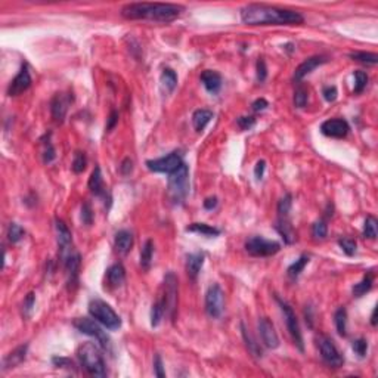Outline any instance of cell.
Listing matches in <instances>:
<instances>
[{
    "label": "cell",
    "mask_w": 378,
    "mask_h": 378,
    "mask_svg": "<svg viewBox=\"0 0 378 378\" xmlns=\"http://www.w3.org/2000/svg\"><path fill=\"white\" fill-rule=\"evenodd\" d=\"M164 315H165L164 305H163V301H161V298H160V300H157V301L153 305V307H151V327H153V328L158 327V325L161 324L163 318H164Z\"/></svg>",
    "instance_id": "35"
},
{
    "label": "cell",
    "mask_w": 378,
    "mask_h": 378,
    "mask_svg": "<svg viewBox=\"0 0 378 378\" xmlns=\"http://www.w3.org/2000/svg\"><path fill=\"white\" fill-rule=\"evenodd\" d=\"M31 86V75L27 65H23L20 72L15 75V79L12 80L9 87H8V94L9 96H18L23 92H25L28 87Z\"/></svg>",
    "instance_id": "18"
},
{
    "label": "cell",
    "mask_w": 378,
    "mask_h": 378,
    "mask_svg": "<svg viewBox=\"0 0 378 378\" xmlns=\"http://www.w3.org/2000/svg\"><path fill=\"white\" fill-rule=\"evenodd\" d=\"M89 315L102 327H105L106 330L117 331L121 327V318L116 313V310L105 303L104 300L99 298H93L89 301Z\"/></svg>",
    "instance_id": "5"
},
{
    "label": "cell",
    "mask_w": 378,
    "mask_h": 378,
    "mask_svg": "<svg viewBox=\"0 0 378 378\" xmlns=\"http://www.w3.org/2000/svg\"><path fill=\"white\" fill-rule=\"evenodd\" d=\"M131 172H133V161L130 158H124L120 164V173L123 176H129Z\"/></svg>",
    "instance_id": "54"
},
{
    "label": "cell",
    "mask_w": 378,
    "mask_h": 378,
    "mask_svg": "<svg viewBox=\"0 0 378 378\" xmlns=\"http://www.w3.org/2000/svg\"><path fill=\"white\" fill-rule=\"evenodd\" d=\"M278 305L282 310L284 319H285V324H287V330L290 332L291 338H293V343L297 346V349L300 352L305 350V342H303V334H301V330H300V325H298V319L295 316L294 310L293 307L290 306L288 303H285L284 300H281L279 297H275Z\"/></svg>",
    "instance_id": "8"
},
{
    "label": "cell",
    "mask_w": 378,
    "mask_h": 378,
    "mask_svg": "<svg viewBox=\"0 0 378 378\" xmlns=\"http://www.w3.org/2000/svg\"><path fill=\"white\" fill-rule=\"evenodd\" d=\"M322 94H324V99L327 101V102H334L335 99H337V87L335 86H325L324 89H322Z\"/></svg>",
    "instance_id": "50"
},
{
    "label": "cell",
    "mask_w": 378,
    "mask_h": 378,
    "mask_svg": "<svg viewBox=\"0 0 378 378\" xmlns=\"http://www.w3.org/2000/svg\"><path fill=\"white\" fill-rule=\"evenodd\" d=\"M55 229H56V239H58L59 247V257L61 260H65L71 253H74L72 250V235L68 226L64 223V220L56 219L55 220Z\"/></svg>",
    "instance_id": "13"
},
{
    "label": "cell",
    "mask_w": 378,
    "mask_h": 378,
    "mask_svg": "<svg viewBox=\"0 0 378 378\" xmlns=\"http://www.w3.org/2000/svg\"><path fill=\"white\" fill-rule=\"evenodd\" d=\"M353 61L362 62L366 65H377L378 55L377 53H371V52H353L349 55Z\"/></svg>",
    "instance_id": "37"
},
{
    "label": "cell",
    "mask_w": 378,
    "mask_h": 378,
    "mask_svg": "<svg viewBox=\"0 0 378 378\" xmlns=\"http://www.w3.org/2000/svg\"><path fill=\"white\" fill-rule=\"evenodd\" d=\"M293 47H294V46H293V45H291V43H288V45H287V46H285V49H287V50H288V52H293Z\"/></svg>",
    "instance_id": "61"
},
{
    "label": "cell",
    "mask_w": 378,
    "mask_h": 378,
    "mask_svg": "<svg viewBox=\"0 0 378 378\" xmlns=\"http://www.w3.org/2000/svg\"><path fill=\"white\" fill-rule=\"evenodd\" d=\"M309 260H310L309 259V256H301V257H298V259L295 260L294 263H291V264L288 266V269H287L288 276L295 279V278L303 272V269L306 268L307 264H309Z\"/></svg>",
    "instance_id": "36"
},
{
    "label": "cell",
    "mask_w": 378,
    "mask_h": 378,
    "mask_svg": "<svg viewBox=\"0 0 378 378\" xmlns=\"http://www.w3.org/2000/svg\"><path fill=\"white\" fill-rule=\"evenodd\" d=\"M259 334L261 337V342L263 344L268 347V349H276L279 346V337L275 331V327L271 322L269 318H260L259 324Z\"/></svg>",
    "instance_id": "16"
},
{
    "label": "cell",
    "mask_w": 378,
    "mask_h": 378,
    "mask_svg": "<svg viewBox=\"0 0 378 378\" xmlns=\"http://www.w3.org/2000/svg\"><path fill=\"white\" fill-rule=\"evenodd\" d=\"M34 305H35V295L34 293H30V294L25 297V300H24L23 305L24 313H25V315H30L31 310H33V307H34Z\"/></svg>",
    "instance_id": "53"
},
{
    "label": "cell",
    "mask_w": 378,
    "mask_h": 378,
    "mask_svg": "<svg viewBox=\"0 0 378 378\" xmlns=\"http://www.w3.org/2000/svg\"><path fill=\"white\" fill-rule=\"evenodd\" d=\"M268 106H269V102H268L264 98H259V99H256V101L251 104V109H253L254 112H260V111H264Z\"/></svg>",
    "instance_id": "55"
},
{
    "label": "cell",
    "mask_w": 378,
    "mask_h": 378,
    "mask_svg": "<svg viewBox=\"0 0 378 378\" xmlns=\"http://www.w3.org/2000/svg\"><path fill=\"white\" fill-rule=\"evenodd\" d=\"M74 328L77 331H80L84 335H89V337H93L96 342L99 343V346L102 349L108 350L109 349V337L106 335V332L98 324L96 320L89 318H77L72 322Z\"/></svg>",
    "instance_id": "10"
},
{
    "label": "cell",
    "mask_w": 378,
    "mask_h": 378,
    "mask_svg": "<svg viewBox=\"0 0 378 378\" xmlns=\"http://www.w3.org/2000/svg\"><path fill=\"white\" fill-rule=\"evenodd\" d=\"M118 123V112L117 111H111L109 117H108V123H106V131H111V130L116 127V124Z\"/></svg>",
    "instance_id": "57"
},
{
    "label": "cell",
    "mask_w": 378,
    "mask_h": 378,
    "mask_svg": "<svg viewBox=\"0 0 378 378\" xmlns=\"http://www.w3.org/2000/svg\"><path fill=\"white\" fill-rule=\"evenodd\" d=\"M80 217H82V222L84 224H87V226H90V224L93 223V210H92V205L86 201V202H83L82 205V214H80Z\"/></svg>",
    "instance_id": "47"
},
{
    "label": "cell",
    "mask_w": 378,
    "mask_h": 378,
    "mask_svg": "<svg viewBox=\"0 0 378 378\" xmlns=\"http://www.w3.org/2000/svg\"><path fill=\"white\" fill-rule=\"evenodd\" d=\"M352 349H353L354 354H357L362 359L368 353V342H366L365 338H357V340H354L352 343Z\"/></svg>",
    "instance_id": "46"
},
{
    "label": "cell",
    "mask_w": 378,
    "mask_h": 378,
    "mask_svg": "<svg viewBox=\"0 0 378 378\" xmlns=\"http://www.w3.org/2000/svg\"><path fill=\"white\" fill-rule=\"evenodd\" d=\"M312 235L315 239H325L328 235V226L324 219H318L315 223L312 224Z\"/></svg>",
    "instance_id": "43"
},
{
    "label": "cell",
    "mask_w": 378,
    "mask_h": 378,
    "mask_svg": "<svg viewBox=\"0 0 378 378\" xmlns=\"http://www.w3.org/2000/svg\"><path fill=\"white\" fill-rule=\"evenodd\" d=\"M154 372L158 378H164L165 372L164 368H163V361H161V356L160 354H155L154 357Z\"/></svg>",
    "instance_id": "51"
},
{
    "label": "cell",
    "mask_w": 378,
    "mask_h": 378,
    "mask_svg": "<svg viewBox=\"0 0 378 378\" xmlns=\"http://www.w3.org/2000/svg\"><path fill=\"white\" fill-rule=\"evenodd\" d=\"M236 124L241 130H250L256 126V118L251 116H244V117L236 118Z\"/></svg>",
    "instance_id": "49"
},
{
    "label": "cell",
    "mask_w": 378,
    "mask_h": 378,
    "mask_svg": "<svg viewBox=\"0 0 378 378\" xmlns=\"http://www.w3.org/2000/svg\"><path fill=\"white\" fill-rule=\"evenodd\" d=\"M309 99V93L303 86H298L294 92V106L297 108H305Z\"/></svg>",
    "instance_id": "44"
},
{
    "label": "cell",
    "mask_w": 378,
    "mask_h": 378,
    "mask_svg": "<svg viewBox=\"0 0 378 378\" xmlns=\"http://www.w3.org/2000/svg\"><path fill=\"white\" fill-rule=\"evenodd\" d=\"M334 322H335V328L337 332L346 337L347 335V310L344 307H338L334 313Z\"/></svg>",
    "instance_id": "32"
},
{
    "label": "cell",
    "mask_w": 378,
    "mask_h": 378,
    "mask_svg": "<svg viewBox=\"0 0 378 378\" xmlns=\"http://www.w3.org/2000/svg\"><path fill=\"white\" fill-rule=\"evenodd\" d=\"M378 235V222L374 216H368L364 223V236L368 239H375Z\"/></svg>",
    "instance_id": "38"
},
{
    "label": "cell",
    "mask_w": 378,
    "mask_h": 378,
    "mask_svg": "<svg viewBox=\"0 0 378 378\" xmlns=\"http://www.w3.org/2000/svg\"><path fill=\"white\" fill-rule=\"evenodd\" d=\"M217 204H219L217 197H209V198H205V201H204V209L210 212V210H214L217 207Z\"/></svg>",
    "instance_id": "58"
},
{
    "label": "cell",
    "mask_w": 378,
    "mask_h": 378,
    "mask_svg": "<svg viewBox=\"0 0 378 378\" xmlns=\"http://www.w3.org/2000/svg\"><path fill=\"white\" fill-rule=\"evenodd\" d=\"M224 310V293L220 285L213 284L205 293V312L213 319L222 316Z\"/></svg>",
    "instance_id": "12"
},
{
    "label": "cell",
    "mask_w": 378,
    "mask_h": 378,
    "mask_svg": "<svg viewBox=\"0 0 378 378\" xmlns=\"http://www.w3.org/2000/svg\"><path fill=\"white\" fill-rule=\"evenodd\" d=\"M201 82L209 93H219V90L222 89V75L217 71L205 70L201 74Z\"/></svg>",
    "instance_id": "21"
},
{
    "label": "cell",
    "mask_w": 378,
    "mask_h": 378,
    "mask_svg": "<svg viewBox=\"0 0 378 378\" xmlns=\"http://www.w3.org/2000/svg\"><path fill=\"white\" fill-rule=\"evenodd\" d=\"M349 130H350L349 123L343 118H330L320 124V133L327 138H334V139L346 138Z\"/></svg>",
    "instance_id": "14"
},
{
    "label": "cell",
    "mask_w": 378,
    "mask_h": 378,
    "mask_svg": "<svg viewBox=\"0 0 378 378\" xmlns=\"http://www.w3.org/2000/svg\"><path fill=\"white\" fill-rule=\"evenodd\" d=\"M305 316H306V324H309V327H313V315H312V307L306 306L305 309Z\"/></svg>",
    "instance_id": "59"
},
{
    "label": "cell",
    "mask_w": 378,
    "mask_h": 378,
    "mask_svg": "<svg viewBox=\"0 0 378 378\" xmlns=\"http://www.w3.org/2000/svg\"><path fill=\"white\" fill-rule=\"evenodd\" d=\"M186 232H194V234H200L202 236H209V238H214V236H219L222 234L220 229L210 226V224L205 223H192L186 226Z\"/></svg>",
    "instance_id": "30"
},
{
    "label": "cell",
    "mask_w": 378,
    "mask_h": 378,
    "mask_svg": "<svg viewBox=\"0 0 378 378\" xmlns=\"http://www.w3.org/2000/svg\"><path fill=\"white\" fill-rule=\"evenodd\" d=\"M241 21L247 25H298L305 18L300 12L253 3L241 9Z\"/></svg>",
    "instance_id": "1"
},
{
    "label": "cell",
    "mask_w": 378,
    "mask_h": 378,
    "mask_svg": "<svg viewBox=\"0 0 378 378\" xmlns=\"http://www.w3.org/2000/svg\"><path fill=\"white\" fill-rule=\"evenodd\" d=\"M52 364L55 366H58V368H67V369H72L74 368L72 361L67 359V357H59V356L52 357Z\"/></svg>",
    "instance_id": "52"
},
{
    "label": "cell",
    "mask_w": 378,
    "mask_h": 378,
    "mask_svg": "<svg viewBox=\"0 0 378 378\" xmlns=\"http://www.w3.org/2000/svg\"><path fill=\"white\" fill-rule=\"evenodd\" d=\"M24 235H25V231H24L21 224L18 223L9 224V228H8V239H9V242L16 244V242H20V241L23 239Z\"/></svg>",
    "instance_id": "42"
},
{
    "label": "cell",
    "mask_w": 378,
    "mask_h": 378,
    "mask_svg": "<svg viewBox=\"0 0 378 378\" xmlns=\"http://www.w3.org/2000/svg\"><path fill=\"white\" fill-rule=\"evenodd\" d=\"M316 343H318L319 353L324 361L325 365L330 368H340L344 364V357H343L342 352L338 350V347L335 346V343L328 335L320 334L316 337Z\"/></svg>",
    "instance_id": "6"
},
{
    "label": "cell",
    "mask_w": 378,
    "mask_h": 378,
    "mask_svg": "<svg viewBox=\"0 0 378 378\" xmlns=\"http://www.w3.org/2000/svg\"><path fill=\"white\" fill-rule=\"evenodd\" d=\"M183 12V6L172 3H130L121 9L126 20H148L155 23H172Z\"/></svg>",
    "instance_id": "2"
},
{
    "label": "cell",
    "mask_w": 378,
    "mask_h": 378,
    "mask_svg": "<svg viewBox=\"0 0 378 378\" xmlns=\"http://www.w3.org/2000/svg\"><path fill=\"white\" fill-rule=\"evenodd\" d=\"M89 189L92 191V194H94L96 197H102L106 202V191L104 188V179H102V172H101V167H94V170L92 172V175L89 177Z\"/></svg>",
    "instance_id": "25"
},
{
    "label": "cell",
    "mask_w": 378,
    "mask_h": 378,
    "mask_svg": "<svg viewBox=\"0 0 378 378\" xmlns=\"http://www.w3.org/2000/svg\"><path fill=\"white\" fill-rule=\"evenodd\" d=\"M281 244L263 236H251L245 241V251L253 257H271L279 253Z\"/></svg>",
    "instance_id": "7"
},
{
    "label": "cell",
    "mask_w": 378,
    "mask_h": 378,
    "mask_svg": "<svg viewBox=\"0 0 378 378\" xmlns=\"http://www.w3.org/2000/svg\"><path fill=\"white\" fill-rule=\"evenodd\" d=\"M213 118V111L210 109H197L194 114H192V124H194V129L197 131H202V130L207 127V124L212 121Z\"/></svg>",
    "instance_id": "28"
},
{
    "label": "cell",
    "mask_w": 378,
    "mask_h": 378,
    "mask_svg": "<svg viewBox=\"0 0 378 378\" xmlns=\"http://www.w3.org/2000/svg\"><path fill=\"white\" fill-rule=\"evenodd\" d=\"M177 276L173 272H168L164 276V294L161 297V301L164 305L165 315H168L172 320H175L176 318V310H177V290H179V285H177Z\"/></svg>",
    "instance_id": "9"
},
{
    "label": "cell",
    "mask_w": 378,
    "mask_h": 378,
    "mask_svg": "<svg viewBox=\"0 0 378 378\" xmlns=\"http://www.w3.org/2000/svg\"><path fill=\"white\" fill-rule=\"evenodd\" d=\"M239 328H241V334H242V338H244V342H245V346H247L248 352L251 353L253 357H256V359H261L263 357V350H261V347H260V344L256 342V338L253 337V334L250 332L247 327H245V324L244 322H241L239 324Z\"/></svg>",
    "instance_id": "24"
},
{
    "label": "cell",
    "mask_w": 378,
    "mask_h": 378,
    "mask_svg": "<svg viewBox=\"0 0 378 378\" xmlns=\"http://www.w3.org/2000/svg\"><path fill=\"white\" fill-rule=\"evenodd\" d=\"M153 257H154V242L151 241V239H148V241L143 244V247H142V251H141L142 269L149 271L151 263H153Z\"/></svg>",
    "instance_id": "33"
},
{
    "label": "cell",
    "mask_w": 378,
    "mask_h": 378,
    "mask_svg": "<svg viewBox=\"0 0 378 378\" xmlns=\"http://www.w3.org/2000/svg\"><path fill=\"white\" fill-rule=\"evenodd\" d=\"M27 350H28V344H21L15 350H12L11 353L6 354L2 362V371H8V369H12L20 364H23L27 356Z\"/></svg>",
    "instance_id": "19"
},
{
    "label": "cell",
    "mask_w": 378,
    "mask_h": 378,
    "mask_svg": "<svg viewBox=\"0 0 378 378\" xmlns=\"http://www.w3.org/2000/svg\"><path fill=\"white\" fill-rule=\"evenodd\" d=\"M106 279L112 288L121 287L126 281V269L121 263H116L106 269Z\"/></svg>",
    "instance_id": "23"
},
{
    "label": "cell",
    "mask_w": 378,
    "mask_h": 378,
    "mask_svg": "<svg viewBox=\"0 0 378 378\" xmlns=\"http://www.w3.org/2000/svg\"><path fill=\"white\" fill-rule=\"evenodd\" d=\"M72 102L71 93H56L50 101V112L56 123H62L67 116L68 105Z\"/></svg>",
    "instance_id": "15"
},
{
    "label": "cell",
    "mask_w": 378,
    "mask_h": 378,
    "mask_svg": "<svg viewBox=\"0 0 378 378\" xmlns=\"http://www.w3.org/2000/svg\"><path fill=\"white\" fill-rule=\"evenodd\" d=\"M368 80H369V77H368V74H366L365 71H354V89L353 92L356 94L362 93L364 90H365L366 84H368Z\"/></svg>",
    "instance_id": "41"
},
{
    "label": "cell",
    "mask_w": 378,
    "mask_h": 378,
    "mask_svg": "<svg viewBox=\"0 0 378 378\" xmlns=\"http://www.w3.org/2000/svg\"><path fill=\"white\" fill-rule=\"evenodd\" d=\"M189 194V167L185 163L168 175L167 197L173 205L183 204Z\"/></svg>",
    "instance_id": "4"
},
{
    "label": "cell",
    "mask_w": 378,
    "mask_h": 378,
    "mask_svg": "<svg viewBox=\"0 0 378 378\" xmlns=\"http://www.w3.org/2000/svg\"><path fill=\"white\" fill-rule=\"evenodd\" d=\"M328 62V58L324 56V55H315V56H310L306 61H303L294 71V82L300 83L306 75H309L313 70H316L318 67L324 65Z\"/></svg>",
    "instance_id": "17"
},
{
    "label": "cell",
    "mask_w": 378,
    "mask_h": 378,
    "mask_svg": "<svg viewBox=\"0 0 378 378\" xmlns=\"http://www.w3.org/2000/svg\"><path fill=\"white\" fill-rule=\"evenodd\" d=\"M86 165H87V158H86V154L82 151H77L74 154V160H72V164L71 168L75 175H80L86 170Z\"/></svg>",
    "instance_id": "39"
},
{
    "label": "cell",
    "mask_w": 378,
    "mask_h": 378,
    "mask_svg": "<svg viewBox=\"0 0 378 378\" xmlns=\"http://www.w3.org/2000/svg\"><path fill=\"white\" fill-rule=\"evenodd\" d=\"M375 315H377V307H374V310H372V315H371V325H372V327H375V325H377V319H375Z\"/></svg>",
    "instance_id": "60"
},
{
    "label": "cell",
    "mask_w": 378,
    "mask_h": 378,
    "mask_svg": "<svg viewBox=\"0 0 378 378\" xmlns=\"http://www.w3.org/2000/svg\"><path fill=\"white\" fill-rule=\"evenodd\" d=\"M145 164L148 167V170H151L154 173L170 175L183 164V155L180 154V151H173V153L167 154L165 157H161V158L148 160Z\"/></svg>",
    "instance_id": "11"
},
{
    "label": "cell",
    "mask_w": 378,
    "mask_h": 378,
    "mask_svg": "<svg viewBox=\"0 0 378 378\" xmlns=\"http://www.w3.org/2000/svg\"><path fill=\"white\" fill-rule=\"evenodd\" d=\"M372 284H374V273H366L365 276L362 278V281L357 284H354L353 288H352V293L354 297H362L365 295L368 291H371L372 288Z\"/></svg>",
    "instance_id": "31"
},
{
    "label": "cell",
    "mask_w": 378,
    "mask_h": 378,
    "mask_svg": "<svg viewBox=\"0 0 378 378\" xmlns=\"http://www.w3.org/2000/svg\"><path fill=\"white\" fill-rule=\"evenodd\" d=\"M160 83L165 93H172L176 89L177 84V74L172 68H164L161 75H160Z\"/></svg>",
    "instance_id": "29"
},
{
    "label": "cell",
    "mask_w": 378,
    "mask_h": 378,
    "mask_svg": "<svg viewBox=\"0 0 378 378\" xmlns=\"http://www.w3.org/2000/svg\"><path fill=\"white\" fill-rule=\"evenodd\" d=\"M133 234L123 229V231H118L116 236H114V247L116 251L120 254H127L131 247H133Z\"/></svg>",
    "instance_id": "22"
},
{
    "label": "cell",
    "mask_w": 378,
    "mask_h": 378,
    "mask_svg": "<svg viewBox=\"0 0 378 378\" xmlns=\"http://www.w3.org/2000/svg\"><path fill=\"white\" fill-rule=\"evenodd\" d=\"M275 229L278 231V234L282 236L285 244H293L295 241V232L293 224L290 223L288 217H279V220L275 224Z\"/></svg>",
    "instance_id": "27"
},
{
    "label": "cell",
    "mask_w": 378,
    "mask_h": 378,
    "mask_svg": "<svg viewBox=\"0 0 378 378\" xmlns=\"http://www.w3.org/2000/svg\"><path fill=\"white\" fill-rule=\"evenodd\" d=\"M293 207V195L291 194H285L281 200L278 201V214L279 217H288V214L291 212Z\"/></svg>",
    "instance_id": "40"
},
{
    "label": "cell",
    "mask_w": 378,
    "mask_h": 378,
    "mask_svg": "<svg viewBox=\"0 0 378 378\" xmlns=\"http://www.w3.org/2000/svg\"><path fill=\"white\" fill-rule=\"evenodd\" d=\"M338 245L347 256H353L356 253V247H357L356 241L352 239V238H340L338 239Z\"/></svg>",
    "instance_id": "45"
},
{
    "label": "cell",
    "mask_w": 378,
    "mask_h": 378,
    "mask_svg": "<svg viewBox=\"0 0 378 378\" xmlns=\"http://www.w3.org/2000/svg\"><path fill=\"white\" fill-rule=\"evenodd\" d=\"M204 260H205V256L202 253L188 254V257H186V272H188V276L191 279H197L198 273L202 269Z\"/></svg>",
    "instance_id": "26"
},
{
    "label": "cell",
    "mask_w": 378,
    "mask_h": 378,
    "mask_svg": "<svg viewBox=\"0 0 378 378\" xmlns=\"http://www.w3.org/2000/svg\"><path fill=\"white\" fill-rule=\"evenodd\" d=\"M80 254L79 253H71L70 256L65 260H62L65 273L68 276V285H75L77 284V276H79V269H80Z\"/></svg>",
    "instance_id": "20"
},
{
    "label": "cell",
    "mask_w": 378,
    "mask_h": 378,
    "mask_svg": "<svg viewBox=\"0 0 378 378\" xmlns=\"http://www.w3.org/2000/svg\"><path fill=\"white\" fill-rule=\"evenodd\" d=\"M264 170H266V161L264 160H259L254 167V176L257 180H261L264 176Z\"/></svg>",
    "instance_id": "56"
},
{
    "label": "cell",
    "mask_w": 378,
    "mask_h": 378,
    "mask_svg": "<svg viewBox=\"0 0 378 378\" xmlns=\"http://www.w3.org/2000/svg\"><path fill=\"white\" fill-rule=\"evenodd\" d=\"M77 356L80 359V364L84 368V371L89 375L98 378L106 377L105 361L102 357L99 347L94 343H83L77 349Z\"/></svg>",
    "instance_id": "3"
},
{
    "label": "cell",
    "mask_w": 378,
    "mask_h": 378,
    "mask_svg": "<svg viewBox=\"0 0 378 378\" xmlns=\"http://www.w3.org/2000/svg\"><path fill=\"white\" fill-rule=\"evenodd\" d=\"M268 77V67H266V62L264 59L259 58L257 59V64H256V79L257 82L263 83Z\"/></svg>",
    "instance_id": "48"
},
{
    "label": "cell",
    "mask_w": 378,
    "mask_h": 378,
    "mask_svg": "<svg viewBox=\"0 0 378 378\" xmlns=\"http://www.w3.org/2000/svg\"><path fill=\"white\" fill-rule=\"evenodd\" d=\"M50 133L46 135L43 139H42V146H43V149H42V157H43V163L45 164H50L55 158H56V151H55V148H53V145H52V142H50Z\"/></svg>",
    "instance_id": "34"
}]
</instances>
